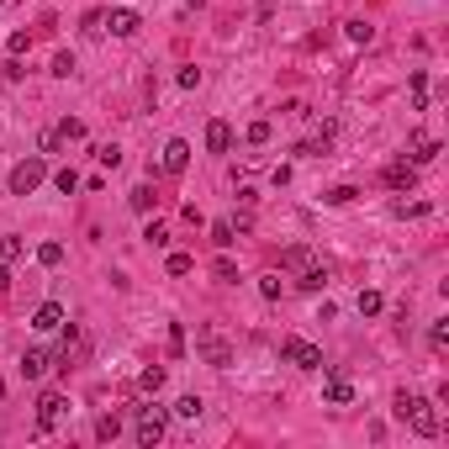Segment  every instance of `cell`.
<instances>
[{"label": "cell", "instance_id": "5b68a950", "mask_svg": "<svg viewBox=\"0 0 449 449\" xmlns=\"http://www.w3.org/2000/svg\"><path fill=\"white\" fill-rule=\"evenodd\" d=\"M196 349H201V359H206V365H217V370L233 365V343H227L222 333H212V328L196 333Z\"/></svg>", "mask_w": 449, "mask_h": 449}, {"label": "cell", "instance_id": "74e56055", "mask_svg": "<svg viewBox=\"0 0 449 449\" xmlns=\"http://www.w3.org/2000/svg\"><path fill=\"white\" fill-rule=\"evenodd\" d=\"M201 85V69H180V90H196Z\"/></svg>", "mask_w": 449, "mask_h": 449}, {"label": "cell", "instance_id": "7c38bea8", "mask_svg": "<svg viewBox=\"0 0 449 449\" xmlns=\"http://www.w3.org/2000/svg\"><path fill=\"white\" fill-rule=\"evenodd\" d=\"M48 365H53V355H48V349H27V355H22V376H27V380H43Z\"/></svg>", "mask_w": 449, "mask_h": 449}, {"label": "cell", "instance_id": "ab89813d", "mask_svg": "<svg viewBox=\"0 0 449 449\" xmlns=\"http://www.w3.org/2000/svg\"><path fill=\"white\" fill-rule=\"evenodd\" d=\"M397 212H402V217H428V201H413V206L402 201V206H397Z\"/></svg>", "mask_w": 449, "mask_h": 449}, {"label": "cell", "instance_id": "b9f144b4", "mask_svg": "<svg viewBox=\"0 0 449 449\" xmlns=\"http://www.w3.org/2000/svg\"><path fill=\"white\" fill-rule=\"evenodd\" d=\"M0 6H6V0H0Z\"/></svg>", "mask_w": 449, "mask_h": 449}, {"label": "cell", "instance_id": "52a82bcc", "mask_svg": "<svg viewBox=\"0 0 449 449\" xmlns=\"http://www.w3.org/2000/svg\"><path fill=\"white\" fill-rule=\"evenodd\" d=\"M185 164H190V143H185V138H169L159 169H164V175H185Z\"/></svg>", "mask_w": 449, "mask_h": 449}, {"label": "cell", "instance_id": "cb8c5ba5", "mask_svg": "<svg viewBox=\"0 0 449 449\" xmlns=\"http://www.w3.org/2000/svg\"><path fill=\"white\" fill-rule=\"evenodd\" d=\"M53 185H59L64 196H74V190H80V175H74V164H64L59 175H53Z\"/></svg>", "mask_w": 449, "mask_h": 449}, {"label": "cell", "instance_id": "e575fe53", "mask_svg": "<svg viewBox=\"0 0 449 449\" xmlns=\"http://www.w3.org/2000/svg\"><path fill=\"white\" fill-rule=\"evenodd\" d=\"M53 74H59V80H69V74H74V53H59V59H53Z\"/></svg>", "mask_w": 449, "mask_h": 449}, {"label": "cell", "instance_id": "d6986e66", "mask_svg": "<svg viewBox=\"0 0 449 449\" xmlns=\"http://www.w3.org/2000/svg\"><path fill=\"white\" fill-rule=\"evenodd\" d=\"M280 264H285V270H307V264H312V254H307L301 243H291V248L280 254Z\"/></svg>", "mask_w": 449, "mask_h": 449}, {"label": "cell", "instance_id": "30bf717a", "mask_svg": "<svg viewBox=\"0 0 449 449\" xmlns=\"http://www.w3.org/2000/svg\"><path fill=\"white\" fill-rule=\"evenodd\" d=\"M106 27H111V37H132L138 32V11H127V6H117V11H106Z\"/></svg>", "mask_w": 449, "mask_h": 449}, {"label": "cell", "instance_id": "6da1fadb", "mask_svg": "<svg viewBox=\"0 0 449 449\" xmlns=\"http://www.w3.org/2000/svg\"><path fill=\"white\" fill-rule=\"evenodd\" d=\"M397 418H402V423H413L418 439H434L439 428H444V423H439V413H434V402H428V397H407V391L397 397Z\"/></svg>", "mask_w": 449, "mask_h": 449}, {"label": "cell", "instance_id": "ac0fdd59", "mask_svg": "<svg viewBox=\"0 0 449 449\" xmlns=\"http://www.w3.org/2000/svg\"><path fill=\"white\" fill-rule=\"evenodd\" d=\"M22 254H27V243H22L16 233H6V238H0V259H6V264H16Z\"/></svg>", "mask_w": 449, "mask_h": 449}, {"label": "cell", "instance_id": "277c9868", "mask_svg": "<svg viewBox=\"0 0 449 449\" xmlns=\"http://www.w3.org/2000/svg\"><path fill=\"white\" fill-rule=\"evenodd\" d=\"M43 180H48V164H43V159H22V164L11 169V196H32Z\"/></svg>", "mask_w": 449, "mask_h": 449}, {"label": "cell", "instance_id": "8d00e7d4", "mask_svg": "<svg viewBox=\"0 0 449 449\" xmlns=\"http://www.w3.org/2000/svg\"><path fill=\"white\" fill-rule=\"evenodd\" d=\"M212 270H217V280H238V264H233V259H217Z\"/></svg>", "mask_w": 449, "mask_h": 449}, {"label": "cell", "instance_id": "4fadbf2b", "mask_svg": "<svg viewBox=\"0 0 449 449\" xmlns=\"http://www.w3.org/2000/svg\"><path fill=\"white\" fill-rule=\"evenodd\" d=\"M206 148H212V154H227V148H233V127H227V122H206Z\"/></svg>", "mask_w": 449, "mask_h": 449}, {"label": "cell", "instance_id": "4316f807", "mask_svg": "<svg viewBox=\"0 0 449 449\" xmlns=\"http://www.w3.org/2000/svg\"><path fill=\"white\" fill-rule=\"evenodd\" d=\"M355 196H359L355 185H333L328 196H322V201H328V206H349V201H355Z\"/></svg>", "mask_w": 449, "mask_h": 449}, {"label": "cell", "instance_id": "8992f818", "mask_svg": "<svg viewBox=\"0 0 449 449\" xmlns=\"http://www.w3.org/2000/svg\"><path fill=\"white\" fill-rule=\"evenodd\" d=\"M64 413H69V402H64V391H43V397H37V428H59L64 423Z\"/></svg>", "mask_w": 449, "mask_h": 449}, {"label": "cell", "instance_id": "7a4b0ae2", "mask_svg": "<svg viewBox=\"0 0 449 449\" xmlns=\"http://www.w3.org/2000/svg\"><path fill=\"white\" fill-rule=\"evenodd\" d=\"M164 434H169V413H164V407H138V418H132V439H138L143 449H154Z\"/></svg>", "mask_w": 449, "mask_h": 449}, {"label": "cell", "instance_id": "9a60e30c", "mask_svg": "<svg viewBox=\"0 0 449 449\" xmlns=\"http://www.w3.org/2000/svg\"><path fill=\"white\" fill-rule=\"evenodd\" d=\"M122 434V418L117 413H106V418H95V439H101V444H111V439Z\"/></svg>", "mask_w": 449, "mask_h": 449}, {"label": "cell", "instance_id": "8fae6325", "mask_svg": "<svg viewBox=\"0 0 449 449\" xmlns=\"http://www.w3.org/2000/svg\"><path fill=\"white\" fill-rule=\"evenodd\" d=\"M32 328H37V333H53V328H64V307H59V301H43V307L32 312Z\"/></svg>", "mask_w": 449, "mask_h": 449}, {"label": "cell", "instance_id": "f35d334b", "mask_svg": "<svg viewBox=\"0 0 449 449\" xmlns=\"http://www.w3.org/2000/svg\"><path fill=\"white\" fill-rule=\"evenodd\" d=\"M27 48H32V37H27V32H11V53H16V59H22Z\"/></svg>", "mask_w": 449, "mask_h": 449}, {"label": "cell", "instance_id": "f546056e", "mask_svg": "<svg viewBox=\"0 0 449 449\" xmlns=\"http://www.w3.org/2000/svg\"><path fill=\"white\" fill-rule=\"evenodd\" d=\"M343 32H349V43H370V37H376V27H370V22H349Z\"/></svg>", "mask_w": 449, "mask_h": 449}, {"label": "cell", "instance_id": "3957f363", "mask_svg": "<svg viewBox=\"0 0 449 449\" xmlns=\"http://www.w3.org/2000/svg\"><path fill=\"white\" fill-rule=\"evenodd\" d=\"M280 359H285V365H296V370H322V349H318V343H307V338H285L280 343Z\"/></svg>", "mask_w": 449, "mask_h": 449}, {"label": "cell", "instance_id": "7402d4cb", "mask_svg": "<svg viewBox=\"0 0 449 449\" xmlns=\"http://www.w3.org/2000/svg\"><path fill=\"white\" fill-rule=\"evenodd\" d=\"M159 386H164V370H159V365H148V370L138 376V391H148V397H154Z\"/></svg>", "mask_w": 449, "mask_h": 449}, {"label": "cell", "instance_id": "d6a6232c", "mask_svg": "<svg viewBox=\"0 0 449 449\" xmlns=\"http://www.w3.org/2000/svg\"><path fill=\"white\" fill-rule=\"evenodd\" d=\"M270 122H248V143H254V148H259V143H270Z\"/></svg>", "mask_w": 449, "mask_h": 449}, {"label": "cell", "instance_id": "1f68e13d", "mask_svg": "<svg viewBox=\"0 0 449 449\" xmlns=\"http://www.w3.org/2000/svg\"><path fill=\"white\" fill-rule=\"evenodd\" d=\"M164 270H169V275H190V270H196V259H190V254H169Z\"/></svg>", "mask_w": 449, "mask_h": 449}, {"label": "cell", "instance_id": "ffe728a7", "mask_svg": "<svg viewBox=\"0 0 449 449\" xmlns=\"http://www.w3.org/2000/svg\"><path fill=\"white\" fill-rule=\"evenodd\" d=\"M90 154L101 159V169H117V164H122V148H117V143H95Z\"/></svg>", "mask_w": 449, "mask_h": 449}, {"label": "cell", "instance_id": "2e32d148", "mask_svg": "<svg viewBox=\"0 0 449 449\" xmlns=\"http://www.w3.org/2000/svg\"><path fill=\"white\" fill-rule=\"evenodd\" d=\"M296 285H301V291H322V285H328V270H322V264H307Z\"/></svg>", "mask_w": 449, "mask_h": 449}, {"label": "cell", "instance_id": "484cf974", "mask_svg": "<svg viewBox=\"0 0 449 449\" xmlns=\"http://www.w3.org/2000/svg\"><path fill=\"white\" fill-rule=\"evenodd\" d=\"M233 238H238V233H233V222H227V217H222V222H212V243H217V248H233Z\"/></svg>", "mask_w": 449, "mask_h": 449}, {"label": "cell", "instance_id": "83f0119b", "mask_svg": "<svg viewBox=\"0 0 449 449\" xmlns=\"http://www.w3.org/2000/svg\"><path fill=\"white\" fill-rule=\"evenodd\" d=\"M143 243H148V248H164V243H169L164 222H148V227H143Z\"/></svg>", "mask_w": 449, "mask_h": 449}, {"label": "cell", "instance_id": "4dcf8cb0", "mask_svg": "<svg viewBox=\"0 0 449 449\" xmlns=\"http://www.w3.org/2000/svg\"><path fill=\"white\" fill-rule=\"evenodd\" d=\"M380 307H386V301H380V291H359V312H365V318H376Z\"/></svg>", "mask_w": 449, "mask_h": 449}, {"label": "cell", "instance_id": "603a6c76", "mask_svg": "<svg viewBox=\"0 0 449 449\" xmlns=\"http://www.w3.org/2000/svg\"><path fill=\"white\" fill-rule=\"evenodd\" d=\"M80 32H85V37H101V32H106V11H85Z\"/></svg>", "mask_w": 449, "mask_h": 449}, {"label": "cell", "instance_id": "44dd1931", "mask_svg": "<svg viewBox=\"0 0 449 449\" xmlns=\"http://www.w3.org/2000/svg\"><path fill=\"white\" fill-rule=\"evenodd\" d=\"M434 159H439V143L434 138H418L413 143V164H434Z\"/></svg>", "mask_w": 449, "mask_h": 449}, {"label": "cell", "instance_id": "d590c367", "mask_svg": "<svg viewBox=\"0 0 449 449\" xmlns=\"http://www.w3.org/2000/svg\"><path fill=\"white\" fill-rule=\"evenodd\" d=\"M428 343H434V349H444V343H449V322H434V328H428Z\"/></svg>", "mask_w": 449, "mask_h": 449}, {"label": "cell", "instance_id": "60d3db41", "mask_svg": "<svg viewBox=\"0 0 449 449\" xmlns=\"http://www.w3.org/2000/svg\"><path fill=\"white\" fill-rule=\"evenodd\" d=\"M0 397H6V380H0Z\"/></svg>", "mask_w": 449, "mask_h": 449}, {"label": "cell", "instance_id": "836d02e7", "mask_svg": "<svg viewBox=\"0 0 449 449\" xmlns=\"http://www.w3.org/2000/svg\"><path fill=\"white\" fill-rule=\"evenodd\" d=\"M259 296H264V301H280V275H264V280H259Z\"/></svg>", "mask_w": 449, "mask_h": 449}, {"label": "cell", "instance_id": "e0dca14e", "mask_svg": "<svg viewBox=\"0 0 449 449\" xmlns=\"http://www.w3.org/2000/svg\"><path fill=\"white\" fill-rule=\"evenodd\" d=\"M154 201H159V196H154V185H138V190L127 196V206H132V212H154Z\"/></svg>", "mask_w": 449, "mask_h": 449}, {"label": "cell", "instance_id": "ba28073f", "mask_svg": "<svg viewBox=\"0 0 449 449\" xmlns=\"http://www.w3.org/2000/svg\"><path fill=\"white\" fill-rule=\"evenodd\" d=\"M322 397H328L333 407H349V402H355V380L343 376V370H333V376L322 380Z\"/></svg>", "mask_w": 449, "mask_h": 449}, {"label": "cell", "instance_id": "f1b7e54d", "mask_svg": "<svg viewBox=\"0 0 449 449\" xmlns=\"http://www.w3.org/2000/svg\"><path fill=\"white\" fill-rule=\"evenodd\" d=\"M175 413L196 423V418H201V397H180V402H175Z\"/></svg>", "mask_w": 449, "mask_h": 449}, {"label": "cell", "instance_id": "d4e9b609", "mask_svg": "<svg viewBox=\"0 0 449 449\" xmlns=\"http://www.w3.org/2000/svg\"><path fill=\"white\" fill-rule=\"evenodd\" d=\"M53 132H59V138H64V143H80V138H85V122H74V117H64V122H59V127H53Z\"/></svg>", "mask_w": 449, "mask_h": 449}, {"label": "cell", "instance_id": "5bb4252c", "mask_svg": "<svg viewBox=\"0 0 449 449\" xmlns=\"http://www.w3.org/2000/svg\"><path fill=\"white\" fill-rule=\"evenodd\" d=\"M37 264H43V270L64 264V243H53V238H48V243H37Z\"/></svg>", "mask_w": 449, "mask_h": 449}, {"label": "cell", "instance_id": "9c48e42d", "mask_svg": "<svg viewBox=\"0 0 449 449\" xmlns=\"http://www.w3.org/2000/svg\"><path fill=\"white\" fill-rule=\"evenodd\" d=\"M386 185L391 190H413L418 185V164H413V159H391V164H386Z\"/></svg>", "mask_w": 449, "mask_h": 449}]
</instances>
